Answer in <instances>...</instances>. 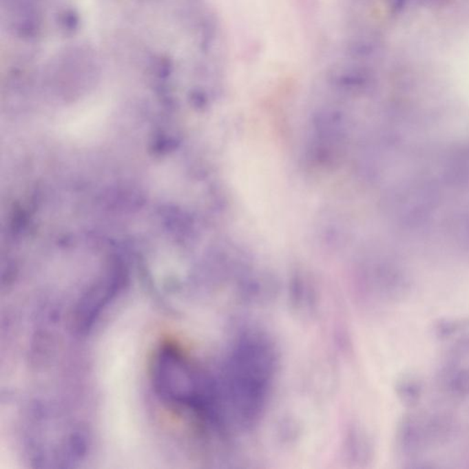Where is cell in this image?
<instances>
[{
	"mask_svg": "<svg viewBox=\"0 0 469 469\" xmlns=\"http://www.w3.org/2000/svg\"><path fill=\"white\" fill-rule=\"evenodd\" d=\"M419 390H420V388H419L417 385L415 384V383H407L406 386H404V393L402 394V395H404V401L410 402V404H413V402L417 401L418 397L420 395Z\"/></svg>",
	"mask_w": 469,
	"mask_h": 469,
	"instance_id": "obj_3",
	"label": "cell"
},
{
	"mask_svg": "<svg viewBox=\"0 0 469 469\" xmlns=\"http://www.w3.org/2000/svg\"><path fill=\"white\" fill-rule=\"evenodd\" d=\"M151 376L155 394L170 412L198 417L215 415L216 388L174 341L165 340L158 346Z\"/></svg>",
	"mask_w": 469,
	"mask_h": 469,
	"instance_id": "obj_1",
	"label": "cell"
},
{
	"mask_svg": "<svg viewBox=\"0 0 469 469\" xmlns=\"http://www.w3.org/2000/svg\"><path fill=\"white\" fill-rule=\"evenodd\" d=\"M450 390L459 395L469 393L468 371H460L459 373L455 374L450 382Z\"/></svg>",
	"mask_w": 469,
	"mask_h": 469,
	"instance_id": "obj_2",
	"label": "cell"
}]
</instances>
